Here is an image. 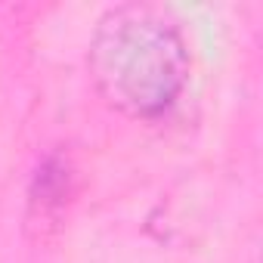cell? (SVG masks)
Segmentation results:
<instances>
[{
	"label": "cell",
	"instance_id": "1",
	"mask_svg": "<svg viewBox=\"0 0 263 263\" xmlns=\"http://www.w3.org/2000/svg\"><path fill=\"white\" fill-rule=\"evenodd\" d=\"M96 93L127 118H161L189 84L192 59L180 25L158 7H111L90 41Z\"/></svg>",
	"mask_w": 263,
	"mask_h": 263
},
{
	"label": "cell",
	"instance_id": "2",
	"mask_svg": "<svg viewBox=\"0 0 263 263\" xmlns=\"http://www.w3.org/2000/svg\"><path fill=\"white\" fill-rule=\"evenodd\" d=\"M68 183H71V167L65 164V158L50 155L37 174H34V186H31V204H41V214L59 211L65 204L68 195Z\"/></svg>",
	"mask_w": 263,
	"mask_h": 263
}]
</instances>
